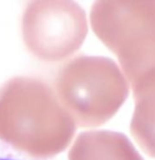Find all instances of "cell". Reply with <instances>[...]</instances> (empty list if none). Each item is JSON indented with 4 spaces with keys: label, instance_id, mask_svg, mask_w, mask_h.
<instances>
[{
    "label": "cell",
    "instance_id": "obj_1",
    "mask_svg": "<svg viewBox=\"0 0 155 160\" xmlns=\"http://www.w3.org/2000/svg\"><path fill=\"white\" fill-rule=\"evenodd\" d=\"M77 126L54 89L28 76L0 87V140L31 160H47L65 151Z\"/></svg>",
    "mask_w": 155,
    "mask_h": 160
},
{
    "label": "cell",
    "instance_id": "obj_2",
    "mask_svg": "<svg viewBox=\"0 0 155 160\" xmlns=\"http://www.w3.org/2000/svg\"><path fill=\"white\" fill-rule=\"evenodd\" d=\"M54 91L76 126L95 128L120 110L129 95V82L113 60L81 55L59 70Z\"/></svg>",
    "mask_w": 155,
    "mask_h": 160
},
{
    "label": "cell",
    "instance_id": "obj_3",
    "mask_svg": "<svg viewBox=\"0 0 155 160\" xmlns=\"http://www.w3.org/2000/svg\"><path fill=\"white\" fill-rule=\"evenodd\" d=\"M90 22L118 58L130 85L155 71V1H98Z\"/></svg>",
    "mask_w": 155,
    "mask_h": 160
},
{
    "label": "cell",
    "instance_id": "obj_4",
    "mask_svg": "<svg viewBox=\"0 0 155 160\" xmlns=\"http://www.w3.org/2000/svg\"><path fill=\"white\" fill-rule=\"evenodd\" d=\"M88 33L84 8L73 1H32L22 16L23 41L34 56L56 62L80 49Z\"/></svg>",
    "mask_w": 155,
    "mask_h": 160
},
{
    "label": "cell",
    "instance_id": "obj_5",
    "mask_svg": "<svg viewBox=\"0 0 155 160\" xmlns=\"http://www.w3.org/2000/svg\"><path fill=\"white\" fill-rule=\"evenodd\" d=\"M68 160H143L127 136L111 130L82 132L68 152Z\"/></svg>",
    "mask_w": 155,
    "mask_h": 160
},
{
    "label": "cell",
    "instance_id": "obj_6",
    "mask_svg": "<svg viewBox=\"0 0 155 160\" xmlns=\"http://www.w3.org/2000/svg\"><path fill=\"white\" fill-rule=\"evenodd\" d=\"M131 87L134 99L131 135L142 151L155 158V71L141 77Z\"/></svg>",
    "mask_w": 155,
    "mask_h": 160
},
{
    "label": "cell",
    "instance_id": "obj_7",
    "mask_svg": "<svg viewBox=\"0 0 155 160\" xmlns=\"http://www.w3.org/2000/svg\"><path fill=\"white\" fill-rule=\"evenodd\" d=\"M0 160H31L0 142Z\"/></svg>",
    "mask_w": 155,
    "mask_h": 160
}]
</instances>
